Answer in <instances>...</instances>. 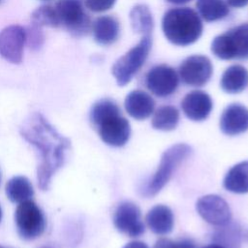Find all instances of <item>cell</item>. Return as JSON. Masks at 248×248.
Here are the masks:
<instances>
[{"instance_id":"cell-1","label":"cell","mask_w":248,"mask_h":248,"mask_svg":"<svg viewBox=\"0 0 248 248\" xmlns=\"http://www.w3.org/2000/svg\"><path fill=\"white\" fill-rule=\"evenodd\" d=\"M21 137L40 154L37 170L39 187L46 190L53 174L63 166L70 140L61 136L40 113L32 114L20 127Z\"/></svg>"},{"instance_id":"cell-2","label":"cell","mask_w":248,"mask_h":248,"mask_svg":"<svg viewBox=\"0 0 248 248\" xmlns=\"http://www.w3.org/2000/svg\"><path fill=\"white\" fill-rule=\"evenodd\" d=\"M202 22L196 11L177 7L167 11L162 19V30L169 42L186 46L197 42L202 33Z\"/></svg>"},{"instance_id":"cell-3","label":"cell","mask_w":248,"mask_h":248,"mask_svg":"<svg viewBox=\"0 0 248 248\" xmlns=\"http://www.w3.org/2000/svg\"><path fill=\"white\" fill-rule=\"evenodd\" d=\"M192 153V148L186 143H177L168 148L162 155L159 167L153 177L146 183L142 194L152 197L162 190L169 182L173 171Z\"/></svg>"},{"instance_id":"cell-4","label":"cell","mask_w":248,"mask_h":248,"mask_svg":"<svg viewBox=\"0 0 248 248\" xmlns=\"http://www.w3.org/2000/svg\"><path fill=\"white\" fill-rule=\"evenodd\" d=\"M211 51L222 60L248 59V23L234 26L215 37Z\"/></svg>"},{"instance_id":"cell-5","label":"cell","mask_w":248,"mask_h":248,"mask_svg":"<svg viewBox=\"0 0 248 248\" xmlns=\"http://www.w3.org/2000/svg\"><path fill=\"white\" fill-rule=\"evenodd\" d=\"M150 35L143 36L139 44L128 50L116 60L111 68V73L119 86H124L131 81L133 77L144 65L151 49Z\"/></svg>"},{"instance_id":"cell-6","label":"cell","mask_w":248,"mask_h":248,"mask_svg":"<svg viewBox=\"0 0 248 248\" xmlns=\"http://www.w3.org/2000/svg\"><path fill=\"white\" fill-rule=\"evenodd\" d=\"M54 8L60 26L64 27L70 34L75 37H81L88 33L91 21L84 11L81 0H59Z\"/></svg>"},{"instance_id":"cell-7","label":"cell","mask_w":248,"mask_h":248,"mask_svg":"<svg viewBox=\"0 0 248 248\" xmlns=\"http://www.w3.org/2000/svg\"><path fill=\"white\" fill-rule=\"evenodd\" d=\"M15 221L17 233L25 240H32L39 237L46 229L44 212L31 200L18 204L15 213Z\"/></svg>"},{"instance_id":"cell-8","label":"cell","mask_w":248,"mask_h":248,"mask_svg":"<svg viewBox=\"0 0 248 248\" xmlns=\"http://www.w3.org/2000/svg\"><path fill=\"white\" fill-rule=\"evenodd\" d=\"M196 209L205 222L213 226H225L232 219V211L228 202L218 195L210 194L201 197L197 201Z\"/></svg>"},{"instance_id":"cell-9","label":"cell","mask_w":248,"mask_h":248,"mask_svg":"<svg viewBox=\"0 0 248 248\" xmlns=\"http://www.w3.org/2000/svg\"><path fill=\"white\" fill-rule=\"evenodd\" d=\"M113 224L118 232L130 237L140 236L145 231L140 209L132 202H122L117 205L113 213Z\"/></svg>"},{"instance_id":"cell-10","label":"cell","mask_w":248,"mask_h":248,"mask_svg":"<svg viewBox=\"0 0 248 248\" xmlns=\"http://www.w3.org/2000/svg\"><path fill=\"white\" fill-rule=\"evenodd\" d=\"M181 80L190 86H202L211 78L213 67L209 58L203 55L187 57L179 66Z\"/></svg>"},{"instance_id":"cell-11","label":"cell","mask_w":248,"mask_h":248,"mask_svg":"<svg viewBox=\"0 0 248 248\" xmlns=\"http://www.w3.org/2000/svg\"><path fill=\"white\" fill-rule=\"evenodd\" d=\"M178 81V76L174 69L166 64L151 68L145 77V84L148 90L161 98L173 94L177 89Z\"/></svg>"},{"instance_id":"cell-12","label":"cell","mask_w":248,"mask_h":248,"mask_svg":"<svg viewBox=\"0 0 248 248\" xmlns=\"http://www.w3.org/2000/svg\"><path fill=\"white\" fill-rule=\"evenodd\" d=\"M97 128L102 140L108 145L114 147L125 145L131 136L130 123L121 113L106 118Z\"/></svg>"},{"instance_id":"cell-13","label":"cell","mask_w":248,"mask_h":248,"mask_svg":"<svg viewBox=\"0 0 248 248\" xmlns=\"http://www.w3.org/2000/svg\"><path fill=\"white\" fill-rule=\"evenodd\" d=\"M26 31L19 25H10L0 32V55L7 61L19 64L22 60Z\"/></svg>"},{"instance_id":"cell-14","label":"cell","mask_w":248,"mask_h":248,"mask_svg":"<svg viewBox=\"0 0 248 248\" xmlns=\"http://www.w3.org/2000/svg\"><path fill=\"white\" fill-rule=\"evenodd\" d=\"M184 114L193 121H202L210 114L213 103L211 97L202 90H194L185 95L181 102Z\"/></svg>"},{"instance_id":"cell-15","label":"cell","mask_w":248,"mask_h":248,"mask_svg":"<svg viewBox=\"0 0 248 248\" xmlns=\"http://www.w3.org/2000/svg\"><path fill=\"white\" fill-rule=\"evenodd\" d=\"M220 129L228 136H236L248 130V108L240 104H231L222 112Z\"/></svg>"},{"instance_id":"cell-16","label":"cell","mask_w":248,"mask_h":248,"mask_svg":"<svg viewBox=\"0 0 248 248\" xmlns=\"http://www.w3.org/2000/svg\"><path fill=\"white\" fill-rule=\"evenodd\" d=\"M124 107L127 113L137 119L148 118L154 111L155 102L153 98L143 90H133L125 98Z\"/></svg>"},{"instance_id":"cell-17","label":"cell","mask_w":248,"mask_h":248,"mask_svg":"<svg viewBox=\"0 0 248 248\" xmlns=\"http://www.w3.org/2000/svg\"><path fill=\"white\" fill-rule=\"evenodd\" d=\"M145 221L150 231L156 234H168L172 231L174 219L171 209L164 204L153 206L146 214Z\"/></svg>"},{"instance_id":"cell-18","label":"cell","mask_w":248,"mask_h":248,"mask_svg":"<svg viewBox=\"0 0 248 248\" xmlns=\"http://www.w3.org/2000/svg\"><path fill=\"white\" fill-rule=\"evenodd\" d=\"M95 41L104 46L114 43L119 36V22L112 16H102L95 19L92 24Z\"/></svg>"},{"instance_id":"cell-19","label":"cell","mask_w":248,"mask_h":248,"mask_svg":"<svg viewBox=\"0 0 248 248\" xmlns=\"http://www.w3.org/2000/svg\"><path fill=\"white\" fill-rule=\"evenodd\" d=\"M220 85L229 94L242 92L248 85V70L242 65H232L222 75Z\"/></svg>"},{"instance_id":"cell-20","label":"cell","mask_w":248,"mask_h":248,"mask_svg":"<svg viewBox=\"0 0 248 248\" xmlns=\"http://www.w3.org/2000/svg\"><path fill=\"white\" fill-rule=\"evenodd\" d=\"M223 185L226 190L234 194L248 193V161L232 167L224 177Z\"/></svg>"},{"instance_id":"cell-21","label":"cell","mask_w":248,"mask_h":248,"mask_svg":"<svg viewBox=\"0 0 248 248\" xmlns=\"http://www.w3.org/2000/svg\"><path fill=\"white\" fill-rule=\"evenodd\" d=\"M6 195L8 199L16 203L31 200L34 190L31 182L25 176L17 175L12 177L6 184Z\"/></svg>"},{"instance_id":"cell-22","label":"cell","mask_w":248,"mask_h":248,"mask_svg":"<svg viewBox=\"0 0 248 248\" xmlns=\"http://www.w3.org/2000/svg\"><path fill=\"white\" fill-rule=\"evenodd\" d=\"M130 20L133 30L143 36L150 35L154 22L149 8L144 4H138L130 12Z\"/></svg>"},{"instance_id":"cell-23","label":"cell","mask_w":248,"mask_h":248,"mask_svg":"<svg viewBox=\"0 0 248 248\" xmlns=\"http://www.w3.org/2000/svg\"><path fill=\"white\" fill-rule=\"evenodd\" d=\"M196 6L200 16L207 22L222 19L230 13L225 0H197Z\"/></svg>"},{"instance_id":"cell-24","label":"cell","mask_w":248,"mask_h":248,"mask_svg":"<svg viewBox=\"0 0 248 248\" xmlns=\"http://www.w3.org/2000/svg\"><path fill=\"white\" fill-rule=\"evenodd\" d=\"M179 121V111L173 106H162L153 114L152 127L160 131L173 130Z\"/></svg>"},{"instance_id":"cell-25","label":"cell","mask_w":248,"mask_h":248,"mask_svg":"<svg viewBox=\"0 0 248 248\" xmlns=\"http://www.w3.org/2000/svg\"><path fill=\"white\" fill-rule=\"evenodd\" d=\"M214 243H217L224 248H239L241 239L240 228L235 224L228 223L220 227L212 236Z\"/></svg>"},{"instance_id":"cell-26","label":"cell","mask_w":248,"mask_h":248,"mask_svg":"<svg viewBox=\"0 0 248 248\" xmlns=\"http://www.w3.org/2000/svg\"><path fill=\"white\" fill-rule=\"evenodd\" d=\"M120 113V108L115 102L109 99H102L96 102L90 111V120L97 127L106 118Z\"/></svg>"},{"instance_id":"cell-27","label":"cell","mask_w":248,"mask_h":248,"mask_svg":"<svg viewBox=\"0 0 248 248\" xmlns=\"http://www.w3.org/2000/svg\"><path fill=\"white\" fill-rule=\"evenodd\" d=\"M32 23L42 27V26H49V27H59V19L54 7L49 5L41 6L36 9L31 15Z\"/></svg>"},{"instance_id":"cell-28","label":"cell","mask_w":248,"mask_h":248,"mask_svg":"<svg viewBox=\"0 0 248 248\" xmlns=\"http://www.w3.org/2000/svg\"><path fill=\"white\" fill-rule=\"evenodd\" d=\"M25 31H26V41L30 48L32 49L39 48L44 42V35L41 30V27L34 23H31V25Z\"/></svg>"},{"instance_id":"cell-29","label":"cell","mask_w":248,"mask_h":248,"mask_svg":"<svg viewBox=\"0 0 248 248\" xmlns=\"http://www.w3.org/2000/svg\"><path fill=\"white\" fill-rule=\"evenodd\" d=\"M115 1L116 0H85L84 3L88 10L95 13H101L112 8Z\"/></svg>"},{"instance_id":"cell-30","label":"cell","mask_w":248,"mask_h":248,"mask_svg":"<svg viewBox=\"0 0 248 248\" xmlns=\"http://www.w3.org/2000/svg\"><path fill=\"white\" fill-rule=\"evenodd\" d=\"M153 248H176V242L172 241L171 239L163 237L155 242Z\"/></svg>"},{"instance_id":"cell-31","label":"cell","mask_w":248,"mask_h":248,"mask_svg":"<svg viewBox=\"0 0 248 248\" xmlns=\"http://www.w3.org/2000/svg\"><path fill=\"white\" fill-rule=\"evenodd\" d=\"M176 248H197V247L192 239L183 238L176 242Z\"/></svg>"},{"instance_id":"cell-32","label":"cell","mask_w":248,"mask_h":248,"mask_svg":"<svg viewBox=\"0 0 248 248\" xmlns=\"http://www.w3.org/2000/svg\"><path fill=\"white\" fill-rule=\"evenodd\" d=\"M226 2L233 8H242L248 5V0H226Z\"/></svg>"},{"instance_id":"cell-33","label":"cell","mask_w":248,"mask_h":248,"mask_svg":"<svg viewBox=\"0 0 248 248\" xmlns=\"http://www.w3.org/2000/svg\"><path fill=\"white\" fill-rule=\"evenodd\" d=\"M123 248H148V246L141 241H131L127 243Z\"/></svg>"},{"instance_id":"cell-34","label":"cell","mask_w":248,"mask_h":248,"mask_svg":"<svg viewBox=\"0 0 248 248\" xmlns=\"http://www.w3.org/2000/svg\"><path fill=\"white\" fill-rule=\"evenodd\" d=\"M167 1L170 3H172V4H185V3L190 2L191 0H167Z\"/></svg>"},{"instance_id":"cell-35","label":"cell","mask_w":248,"mask_h":248,"mask_svg":"<svg viewBox=\"0 0 248 248\" xmlns=\"http://www.w3.org/2000/svg\"><path fill=\"white\" fill-rule=\"evenodd\" d=\"M202 248H224V247L221 246V245H219V244H217V243H212V244L206 245V246H204V247H202Z\"/></svg>"},{"instance_id":"cell-36","label":"cell","mask_w":248,"mask_h":248,"mask_svg":"<svg viewBox=\"0 0 248 248\" xmlns=\"http://www.w3.org/2000/svg\"><path fill=\"white\" fill-rule=\"evenodd\" d=\"M1 219H2V209L0 207V222H1Z\"/></svg>"},{"instance_id":"cell-37","label":"cell","mask_w":248,"mask_h":248,"mask_svg":"<svg viewBox=\"0 0 248 248\" xmlns=\"http://www.w3.org/2000/svg\"><path fill=\"white\" fill-rule=\"evenodd\" d=\"M41 248H51V247H49V246H43V247H41Z\"/></svg>"},{"instance_id":"cell-38","label":"cell","mask_w":248,"mask_h":248,"mask_svg":"<svg viewBox=\"0 0 248 248\" xmlns=\"http://www.w3.org/2000/svg\"><path fill=\"white\" fill-rule=\"evenodd\" d=\"M0 248H7V247H4V246H2V245H0Z\"/></svg>"},{"instance_id":"cell-39","label":"cell","mask_w":248,"mask_h":248,"mask_svg":"<svg viewBox=\"0 0 248 248\" xmlns=\"http://www.w3.org/2000/svg\"><path fill=\"white\" fill-rule=\"evenodd\" d=\"M43 1H50V0H43Z\"/></svg>"},{"instance_id":"cell-40","label":"cell","mask_w":248,"mask_h":248,"mask_svg":"<svg viewBox=\"0 0 248 248\" xmlns=\"http://www.w3.org/2000/svg\"><path fill=\"white\" fill-rule=\"evenodd\" d=\"M0 181H1V174H0Z\"/></svg>"},{"instance_id":"cell-41","label":"cell","mask_w":248,"mask_h":248,"mask_svg":"<svg viewBox=\"0 0 248 248\" xmlns=\"http://www.w3.org/2000/svg\"><path fill=\"white\" fill-rule=\"evenodd\" d=\"M1 1H2V0H0V2H1Z\"/></svg>"}]
</instances>
